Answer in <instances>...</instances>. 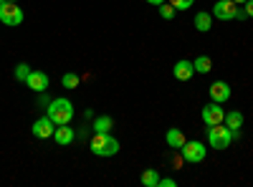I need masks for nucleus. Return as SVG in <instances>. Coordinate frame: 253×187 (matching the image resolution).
<instances>
[{
	"instance_id": "1",
	"label": "nucleus",
	"mask_w": 253,
	"mask_h": 187,
	"mask_svg": "<svg viewBox=\"0 0 253 187\" xmlns=\"http://www.w3.org/2000/svg\"><path fill=\"white\" fill-rule=\"evenodd\" d=\"M46 116L56 124V127H61V124H71L74 104L69 99H53V101H48V107H46Z\"/></svg>"
},
{
	"instance_id": "2",
	"label": "nucleus",
	"mask_w": 253,
	"mask_h": 187,
	"mask_svg": "<svg viewBox=\"0 0 253 187\" xmlns=\"http://www.w3.org/2000/svg\"><path fill=\"white\" fill-rule=\"evenodd\" d=\"M89 150L96 157H114L119 152V142L109 132H94V137L89 139Z\"/></svg>"
},
{
	"instance_id": "3",
	"label": "nucleus",
	"mask_w": 253,
	"mask_h": 187,
	"mask_svg": "<svg viewBox=\"0 0 253 187\" xmlns=\"http://www.w3.org/2000/svg\"><path fill=\"white\" fill-rule=\"evenodd\" d=\"M230 142H233V132H230L225 124H215V127L208 129V144L213 150H228Z\"/></svg>"
},
{
	"instance_id": "4",
	"label": "nucleus",
	"mask_w": 253,
	"mask_h": 187,
	"mask_svg": "<svg viewBox=\"0 0 253 187\" xmlns=\"http://www.w3.org/2000/svg\"><path fill=\"white\" fill-rule=\"evenodd\" d=\"M180 152H182V159H185V162H190V164H198V162H203V159H205V154H208L205 144H203V142H198V139H190V142H185L182 147H180Z\"/></svg>"
},
{
	"instance_id": "5",
	"label": "nucleus",
	"mask_w": 253,
	"mask_h": 187,
	"mask_svg": "<svg viewBox=\"0 0 253 187\" xmlns=\"http://www.w3.org/2000/svg\"><path fill=\"white\" fill-rule=\"evenodd\" d=\"M23 18H26L23 8H18V3H3V5H0V23L15 28V26L23 23Z\"/></svg>"
},
{
	"instance_id": "6",
	"label": "nucleus",
	"mask_w": 253,
	"mask_h": 187,
	"mask_svg": "<svg viewBox=\"0 0 253 187\" xmlns=\"http://www.w3.org/2000/svg\"><path fill=\"white\" fill-rule=\"evenodd\" d=\"M200 116H203L205 127H215V124H223L225 121V109L220 107L218 101H210V104H205V107H203Z\"/></svg>"
},
{
	"instance_id": "7",
	"label": "nucleus",
	"mask_w": 253,
	"mask_h": 187,
	"mask_svg": "<svg viewBox=\"0 0 253 187\" xmlns=\"http://www.w3.org/2000/svg\"><path fill=\"white\" fill-rule=\"evenodd\" d=\"M213 18L218 20H236L238 18V5L233 0H218L213 5Z\"/></svg>"
},
{
	"instance_id": "8",
	"label": "nucleus",
	"mask_w": 253,
	"mask_h": 187,
	"mask_svg": "<svg viewBox=\"0 0 253 187\" xmlns=\"http://www.w3.org/2000/svg\"><path fill=\"white\" fill-rule=\"evenodd\" d=\"M31 132H33L36 139H48V137H53V132H56V124H53L48 116H41V119L33 121Z\"/></svg>"
},
{
	"instance_id": "9",
	"label": "nucleus",
	"mask_w": 253,
	"mask_h": 187,
	"mask_svg": "<svg viewBox=\"0 0 253 187\" xmlns=\"http://www.w3.org/2000/svg\"><path fill=\"white\" fill-rule=\"evenodd\" d=\"M26 84H28V89H31V91L43 94V91H48L51 78H48L43 71H31V74H28V78H26Z\"/></svg>"
},
{
	"instance_id": "10",
	"label": "nucleus",
	"mask_w": 253,
	"mask_h": 187,
	"mask_svg": "<svg viewBox=\"0 0 253 187\" xmlns=\"http://www.w3.org/2000/svg\"><path fill=\"white\" fill-rule=\"evenodd\" d=\"M208 94H210V101L223 104V101H228V99H230V86L225 84V81H215V84L208 89Z\"/></svg>"
},
{
	"instance_id": "11",
	"label": "nucleus",
	"mask_w": 253,
	"mask_h": 187,
	"mask_svg": "<svg viewBox=\"0 0 253 187\" xmlns=\"http://www.w3.org/2000/svg\"><path fill=\"white\" fill-rule=\"evenodd\" d=\"M53 139H56V144H61V147H69V144L76 139V132L69 127V124H61V127H56V132H53Z\"/></svg>"
},
{
	"instance_id": "12",
	"label": "nucleus",
	"mask_w": 253,
	"mask_h": 187,
	"mask_svg": "<svg viewBox=\"0 0 253 187\" xmlns=\"http://www.w3.org/2000/svg\"><path fill=\"white\" fill-rule=\"evenodd\" d=\"M172 74H175V78L177 81H190V78H193L195 76V69H193V61H177V64H175V69H172Z\"/></svg>"
},
{
	"instance_id": "13",
	"label": "nucleus",
	"mask_w": 253,
	"mask_h": 187,
	"mask_svg": "<svg viewBox=\"0 0 253 187\" xmlns=\"http://www.w3.org/2000/svg\"><path fill=\"white\" fill-rule=\"evenodd\" d=\"M195 28L200 31V33H208L210 28H213V15L210 13H205V10H200V13H195Z\"/></svg>"
},
{
	"instance_id": "14",
	"label": "nucleus",
	"mask_w": 253,
	"mask_h": 187,
	"mask_svg": "<svg viewBox=\"0 0 253 187\" xmlns=\"http://www.w3.org/2000/svg\"><path fill=\"white\" fill-rule=\"evenodd\" d=\"M165 139H167V147H170V150H180L182 144L187 142V139H185V134H182L180 129H167Z\"/></svg>"
},
{
	"instance_id": "15",
	"label": "nucleus",
	"mask_w": 253,
	"mask_h": 187,
	"mask_svg": "<svg viewBox=\"0 0 253 187\" xmlns=\"http://www.w3.org/2000/svg\"><path fill=\"white\" fill-rule=\"evenodd\" d=\"M112 127H114V119L112 116H107V114H104V116H96L94 119V132H112Z\"/></svg>"
},
{
	"instance_id": "16",
	"label": "nucleus",
	"mask_w": 253,
	"mask_h": 187,
	"mask_svg": "<svg viewBox=\"0 0 253 187\" xmlns=\"http://www.w3.org/2000/svg\"><path fill=\"white\" fill-rule=\"evenodd\" d=\"M223 124H225L228 129H241V127H243V114H241V112H228Z\"/></svg>"
},
{
	"instance_id": "17",
	"label": "nucleus",
	"mask_w": 253,
	"mask_h": 187,
	"mask_svg": "<svg viewBox=\"0 0 253 187\" xmlns=\"http://www.w3.org/2000/svg\"><path fill=\"white\" fill-rule=\"evenodd\" d=\"M193 69H195V74H208L210 69H213V61H210L208 56H198L193 61Z\"/></svg>"
},
{
	"instance_id": "18",
	"label": "nucleus",
	"mask_w": 253,
	"mask_h": 187,
	"mask_svg": "<svg viewBox=\"0 0 253 187\" xmlns=\"http://www.w3.org/2000/svg\"><path fill=\"white\" fill-rule=\"evenodd\" d=\"M139 182H142L144 187H157V182H160L157 170H144V172H142V177H139Z\"/></svg>"
},
{
	"instance_id": "19",
	"label": "nucleus",
	"mask_w": 253,
	"mask_h": 187,
	"mask_svg": "<svg viewBox=\"0 0 253 187\" xmlns=\"http://www.w3.org/2000/svg\"><path fill=\"white\" fill-rule=\"evenodd\" d=\"M28 74H31V66H28V64H18V66H15V71H13L15 81H20V84H26Z\"/></svg>"
},
{
	"instance_id": "20",
	"label": "nucleus",
	"mask_w": 253,
	"mask_h": 187,
	"mask_svg": "<svg viewBox=\"0 0 253 187\" xmlns=\"http://www.w3.org/2000/svg\"><path fill=\"white\" fill-rule=\"evenodd\" d=\"M79 81H81V78H79L76 74H63V76H61V86H63V89H76Z\"/></svg>"
},
{
	"instance_id": "21",
	"label": "nucleus",
	"mask_w": 253,
	"mask_h": 187,
	"mask_svg": "<svg viewBox=\"0 0 253 187\" xmlns=\"http://www.w3.org/2000/svg\"><path fill=\"white\" fill-rule=\"evenodd\" d=\"M157 8H160V15H162L165 20H172V18L177 15V10H175L172 3H162V5H157Z\"/></svg>"
},
{
	"instance_id": "22",
	"label": "nucleus",
	"mask_w": 253,
	"mask_h": 187,
	"mask_svg": "<svg viewBox=\"0 0 253 187\" xmlns=\"http://www.w3.org/2000/svg\"><path fill=\"white\" fill-rule=\"evenodd\" d=\"M170 3L175 5V10H187L195 5V0H170Z\"/></svg>"
},
{
	"instance_id": "23",
	"label": "nucleus",
	"mask_w": 253,
	"mask_h": 187,
	"mask_svg": "<svg viewBox=\"0 0 253 187\" xmlns=\"http://www.w3.org/2000/svg\"><path fill=\"white\" fill-rule=\"evenodd\" d=\"M243 13H246V18H253V0H246L243 3V8H241Z\"/></svg>"
},
{
	"instance_id": "24",
	"label": "nucleus",
	"mask_w": 253,
	"mask_h": 187,
	"mask_svg": "<svg viewBox=\"0 0 253 187\" xmlns=\"http://www.w3.org/2000/svg\"><path fill=\"white\" fill-rule=\"evenodd\" d=\"M157 187H177V182H175V180H170V177H165V180H160V182H157Z\"/></svg>"
},
{
	"instance_id": "25",
	"label": "nucleus",
	"mask_w": 253,
	"mask_h": 187,
	"mask_svg": "<svg viewBox=\"0 0 253 187\" xmlns=\"http://www.w3.org/2000/svg\"><path fill=\"white\" fill-rule=\"evenodd\" d=\"M147 3H152V5H162L165 0H147Z\"/></svg>"
},
{
	"instance_id": "26",
	"label": "nucleus",
	"mask_w": 253,
	"mask_h": 187,
	"mask_svg": "<svg viewBox=\"0 0 253 187\" xmlns=\"http://www.w3.org/2000/svg\"><path fill=\"white\" fill-rule=\"evenodd\" d=\"M233 3H236V5H243V3H246V0H233Z\"/></svg>"
},
{
	"instance_id": "27",
	"label": "nucleus",
	"mask_w": 253,
	"mask_h": 187,
	"mask_svg": "<svg viewBox=\"0 0 253 187\" xmlns=\"http://www.w3.org/2000/svg\"><path fill=\"white\" fill-rule=\"evenodd\" d=\"M5 3H18V0H5Z\"/></svg>"
}]
</instances>
